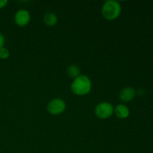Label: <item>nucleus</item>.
I'll return each mask as SVG.
<instances>
[{"mask_svg":"<svg viewBox=\"0 0 153 153\" xmlns=\"http://www.w3.org/2000/svg\"><path fill=\"white\" fill-rule=\"evenodd\" d=\"M4 41H5V39H4V35L1 33H0V49L4 47Z\"/></svg>","mask_w":153,"mask_h":153,"instance_id":"9b49d317","label":"nucleus"},{"mask_svg":"<svg viewBox=\"0 0 153 153\" xmlns=\"http://www.w3.org/2000/svg\"><path fill=\"white\" fill-rule=\"evenodd\" d=\"M152 33H153V28H152Z\"/></svg>","mask_w":153,"mask_h":153,"instance_id":"ddd939ff","label":"nucleus"},{"mask_svg":"<svg viewBox=\"0 0 153 153\" xmlns=\"http://www.w3.org/2000/svg\"><path fill=\"white\" fill-rule=\"evenodd\" d=\"M43 22L47 26H55L58 22V16L52 12L46 13L43 16Z\"/></svg>","mask_w":153,"mask_h":153,"instance_id":"6e6552de","label":"nucleus"},{"mask_svg":"<svg viewBox=\"0 0 153 153\" xmlns=\"http://www.w3.org/2000/svg\"><path fill=\"white\" fill-rule=\"evenodd\" d=\"M114 107L113 105L108 102H102L99 103L96 106L95 110H94L96 116L100 119L102 120L111 117L114 114Z\"/></svg>","mask_w":153,"mask_h":153,"instance_id":"7ed1b4c3","label":"nucleus"},{"mask_svg":"<svg viewBox=\"0 0 153 153\" xmlns=\"http://www.w3.org/2000/svg\"><path fill=\"white\" fill-rule=\"evenodd\" d=\"M136 94H137V92L134 88L126 87L121 90L119 94V98L123 102H129L135 98Z\"/></svg>","mask_w":153,"mask_h":153,"instance_id":"423d86ee","label":"nucleus"},{"mask_svg":"<svg viewBox=\"0 0 153 153\" xmlns=\"http://www.w3.org/2000/svg\"><path fill=\"white\" fill-rule=\"evenodd\" d=\"M31 20V15L27 10L20 9L14 15V22L19 27L26 26Z\"/></svg>","mask_w":153,"mask_h":153,"instance_id":"39448f33","label":"nucleus"},{"mask_svg":"<svg viewBox=\"0 0 153 153\" xmlns=\"http://www.w3.org/2000/svg\"><path fill=\"white\" fill-rule=\"evenodd\" d=\"M102 13L105 19L107 20H115L121 13V5L118 1L109 0L105 1L102 5Z\"/></svg>","mask_w":153,"mask_h":153,"instance_id":"f03ea898","label":"nucleus"},{"mask_svg":"<svg viewBox=\"0 0 153 153\" xmlns=\"http://www.w3.org/2000/svg\"><path fill=\"white\" fill-rule=\"evenodd\" d=\"M67 73L70 78H73L74 79L80 76V69L76 65H70L67 68Z\"/></svg>","mask_w":153,"mask_h":153,"instance_id":"1a4fd4ad","label":"nucleus"},{"mask_svg":"<svg viewBox=\"0 0 153 153\" xmlns=\"http://www.w3.org/2000/svg\"><path fill=\"white\" fill-rule=\"evenodd\" d=\"M67 105L62 99L56 98L52 100L47 105V111L52 115H59L66 110Z\"/></svg>","mask_w":153,"mask_h":153,"instance_id":"20e7f679","label":"nucleus"},{"mask_svg":"<svg viewBox=\"0 0 153 153\" xmlns=\"http://www.w3.org/2000/svg\"><path fill=\"white\" fill-rule=\"evenodd\" d=\"M117 117L120 119H126L130 115V110L128 106L124 104H119L114 108V111Z\"/></svg>","mask_w":153,"mask_h":153,"instance_id":"0eeeda50","label":"nucleus"},{"mask_svg":"<svg viewBox=\"0 0 153 153\" xmlns=\"http://www.w3.org/2000/svg\"><path fill=\"white\" fill-rule=\"evenodd\" d=\"M10 56V52L6 48L2 47L0 49V58L2 60L7 59Z\"/></svg>","mask_w":153,"mask_h":153,"instance_id":"9d476101","label":"nucleus"},{"mask_svg":"<svg viewBox=\"0 0 153 153\" xmlns=\"http://www.w3.org/2000/svg\"><path fill=\"white\" fill-rule=\"evenodd\" d=\"M7 0H0V9L4 8L7 4Z\"/></svg>","mask_w":153,"mask_h":153,"instance_id":"f8f14e48","label":"nucleus"},{"mask_svg":"<svg viewBox=\"0 0 153 153\" xmlns=\"http://www.w3.org/2000/svg\"><path fill=\"white\" fill-rule=\"evenodd\" d=\"M92 88V82L88 76L80 75L73 79L71 91L76 96H85L89 94Z\"/></svg>","mask_w":153,"mask_h":153,"instance_id":"f257e3e1","label":"nucleus"}]
</instances>
